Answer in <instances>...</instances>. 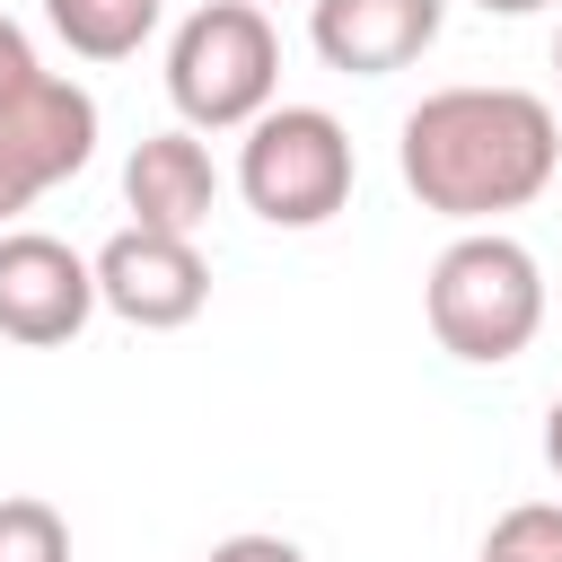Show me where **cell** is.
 <instances>
[{
	"instance_id": "obj_1",
	"label": "cell",
	"mask_w": 562,
	"mask_h": 562,
	"mask_svg": "<svg viewBox=\"0 0 562 562\" xmlns=\"http://www.w3.org/2000/svg\"><path fill=\"white\" fill-rule=\"evenodd\" d=\"M404 193L457 228H492L501 211L544 202L562 176V123L536 88H430L395 132Z\"/></svg>"
},
{
	"instance_id": "obj_2",
	"label": "cell",
	"mask_w": 562,
	"mask_h": 562,
	"mask_svg": "<svg viewBox=\"0 0 562 562\" xmlns=\"http://www.w3.org/2000/svg\"><path fill=\"white\" fill-rule=\"evenodd\" d=\"M422 316H430V342L448 360L501 369L544 325V263L509 228H465V237L439 246V263L422 281Z\"/></svg>"
},
{
	"instance_id": "obj_3",
	"label": "cell",
	"mask_w": 562,
	"mask_h": 562,
	"mask_svg": "<svg viewBox=\"0 0 562 562\" xmlns=\"http://www.w3.org/2000/svg\"><path fill=\"white\" fill-rule=\"evenodd\" d=\"M281 88V35L246 0H202L167 44V97L184 132H246Z\"/></svg>"
},
{
	"instance_id": "obj_4",
	"label": "cell",
	"mask_w": 562,
	"mask_h": 562,
	"mask_svg": "<svg viewBox=\"0 0 562 562\" xmlns=\"http://www.w3.org/2000/svg\"><path fill=\"white\" fill-rule=\"evenodd\" d=\"M360 184L351 132L325 105H263L237 149V193L263 228H325Z\"/></svg>"
},
{
	"instance_id": "obj_5",
	"label": "cell",
	"mask_w": 562,
	"mask_h": 562,
	"mask_svg": "<svg viewBox=\"0 0 562 562\" xmlns=\"http://www.w3.org/2000/svg\"><path fill=\"white\" fill-rule=\"evenodd\" d=\"M88 272H97V307H114V316L140 325V334H176V325H193V316L211 307V263H202L193 237L114 228V237L88 255Z\"/></svg>"
},
{
	"instance_id": "obj_6",
	"label": "cell",
	"mask_w": 562,
	"mask_h": 562,
	"mask_svg": "<svg viewBox=\"0 0 562 562\" xmlns=\"http://www.w3.org/2000/svg\"><path fill=\"white\" fill-rule=\"evenodd\" d=\"M97 316V272L44 228H0V342L53 351Z\"/></svg>"
},
{
	"instance_id": "obj_7",
	"label": "cell",
	"mask_w": 562,
	"mask_h": 562,
	"mask_svg": "<svg viewBox=\"0 0 562 562\" xmlns=\"http://www.w3.org/2000/svg\"><path fill=\"white\" fill-rule=\"evenodd\" d=\"M0 158L26 176V193H53L70 184L88 158H97V97L61 70H35L0 97Z\"/></svg>"
},
{
	"instance_id": "obj_8",
	"label": "cell",
	"mask_w": 562,
	"mask_h": 562,
	"mask_svg": "<svg viewBox=\"0 0 562 562\" xmlns=\"http://www.w3.org/2000/svg\"><path fill=\"white\" fill-rule=\"evenodd\" d=\"M448 26V0H307V44L342 79L413 70Z\"/></svg>"
},
{
	"instance_id": "obj_9",
	"label": "cell",
	"mask_w": 562,
	"mask_h": 562,
	"mask_svg": "<svg viewBox=\"0 0 562 562\" xmlns=\"http://www.w3.org/2000/svg\"><path fill=\"white\" fill-rule=\"evenodd\" d=\"M123 202H132V228H158V237H202L211 202H220V167L211 149L176 123V132H149L132 140L123 158Z\"/></svg>"
},
{
	"instance_id": "obj_10",
	"label": "cell",
	"mask_w": 562,
	"mask_h": 562,
	"mask_svg": "<svg viewBox=\"0 0 562 562\" xmlns=\"http://www.w3.org/2000/svg\"><path fill=\"white\" fill-rule=\"evenodd\" d=\"M44 18L79 61H132L158 35V0H44Z\"/></svg>"
},
{
	"instance_id": "obj_11",
	"label": "cell",
	"mask_w": 562,
	"mask_h": 562,
	"mask_svg": "<svg viewBox=\"0 0 562 562\" xmlns=\"http://www.w3.org/2000/svg\"><path fill=\"white\" fill-rule=\"evenodd\" d=\"M0 562H70V518L35 492L0 501Z\"/></svg>"
},
{
	"instance_id": "obj_12",
	"label": "cell",
	"mask_w": 562,
	"mask_h": 562,
	"mask_svg": "<svg viewBox=\"0 0 562 562\" xmlns=\"http://www.w3.org/2000/svg\"><path fill=\"white\" fill-rule=\"evenodd\" d=\"M474 562H562V501H518V509H501Z\"/></svg>"
},
{
	"instance_id": "obj_13",
	"label": "cell",
	"mask_w": 562,
	"mask_h": 562,
	"mask_svg": "<svg viewBox=\"0 0 562 562\" xmlns=\"http://www.w3.org/2000/svg\"><path fill=\"white\" fill-rule=\"evenodd\" d=\"M202 562H307L290 536H263V527H237V536H220Z\"/></svg>"
},
{
	"instance_id": "obj_14",
	"label": "cell",
	"mask_w": 562,
	"mask_h": 562,
	"mask_svg": "<svg viewBox=\"0 0 562 562\" xmlns=\"http://www.w3.org/2000/svg\"><path fill=\"white\" fill-rule=\"evenodd\" d=\"M44 61H35V44H26V26L18 18H0V97L18 88V79H35Z\"/></svg>"
},
{
	"instance_id": "obj_15",
	"label": "cell",
	"mask_w": 562,
	"mask_h": 562,
	"mask_svg": "<svg viewBox=\"0 0 562 562\" xmlns=\"http://www.w3.org/2000/svg\"><path fill=\"white\" fill-rule=\"evenodd\" d=\"M26 202H35V193H26V176H18V167H9V158H0V228H9V220H18V211H26Z\"/></svg>"
},
{
	"instance_id": "obj_16",
	"label": "cell",
	"mask_w": 562,
	"mask_h": 562,
	"mask_svg": "<svg viewBox=\"0 0 562 562\" xmlns=\"http://www.w3.org/2000/svg\"><path fill=\"white\" fill-rule=\"evenodd\" d=\"M483 18H536V9H553V0H474Z\"/></svg>"
},
{
	"instance_id": "obj_17",
	"label": "cell",
	"mask_w": 562,
	"mask_h": 562,
	"mask_svg": "<svg viewBox=\"0 0 562 562\" xmlns=\"http://www.w3.org/2000/svg\"><path fill=\"white\" fill-rule=\"evenodd\" d=\"M544 465L562 474V395H553V413H544Z\"/></svg>"
},
{
	"instance_id": "obj_18",
	"label": "cell",
	"mask_w": 562,
	"mask_h": 562,
	"mask_svg": "<svg viewBox=\"0 0 562 562\" xmlns=\"http://www.w3.org/2000/svg\"><path fill=\"white\" fill-rule=\"evenodd\" d=\"M553 79H562V35H553Z\"/></svg>"
},
{
	"instance_id": "obj_19",
	"label": "cell",
	"mask_w": 562,
	"mask_h": 562,
	"mask_svg": "<svg viewBox=\"0 0 562 562\" xmlns=\"http://www.w3.org/2000/svg\"><path fill=\"white\" fill-rule=\"evenodd\" d=\"M246 9H272V0H246Z\"/></svg>"
}]
</instances>
